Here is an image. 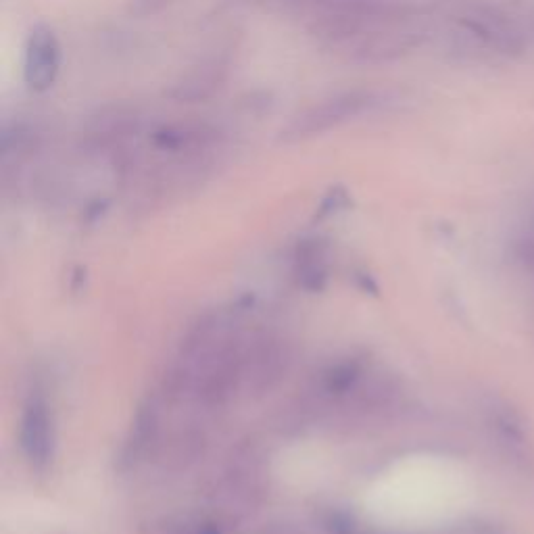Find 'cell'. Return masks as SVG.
<instances>
[{"label": "cell", "instance_id": "8992f818", "mask_svg": "<svg viewBox=\"0 0 534 534\" xmlns=\"http://www.w3.org/2000/svg\"><path fill=\"white\" fill-rule=\"evenodd\" d=\"M167 3H169V0H136L134 9H136V13H140V15H149V13L159 11V9L165 7Z\"/></svg>", "mask_w": 534, "mask_h": 534}, {"label": "cell", "instance_id": "5b68a950", "mask_svg": "<svg viewBox=\"0 0 534 534\" xmlns=\"http://www.w3.org/2000/svg\"><path fill=\"white\" fill-rule=\"evenodd\" d=\"M48 443L51 439H48L46 405L40 397H34L23 420V447L36 466H44L48 461Z\"/></svg>", "mask_w": 534, "mask_h": 534}, {"label": "cell", "instance_id": "277c9868", "mask_svg": "<svg viewBox=\"0 0 534 534\" xmlns=\"http://www.w3.org/2000/svg\"><path fill=\"white\" fill-rule=\"evenodd\" d=\"M226 71L228 67L220 59L205 61L186 71L169 94H172V99H176L178 103L205 101L220 90L222 82L226 80Z\"/></svg>", "mask_w": 534, "mask_h": 534}, {"label": "cell", "instance_id": "3957f363", "mask_svg": "<svg viewBox=\"0 0 534 534\" xmlns=\"http://www.w3.org/2000/svg\"><path fill=\"white\" fill-rule=\"evenodd\" d=\"M138 132V115L134 109L111 107L94 115L84 132V142L94 151H111L128 142Z\"/></svg>", "mask_w": 534, "mask_h": 534}, {"label": "cell", "instance_id": "6da1fadb", "mask_svg": "<svg viewBox=\"0 0 534 534\" xmlns=\"http://www.w3.org/2000/svg\"><path fill=\"white\" fill-rule=\"evenodd\" d=\"M386 94L374 88H355L338 92L322 103H315L295 115L282 130V142H303L343 128L351 121L376 113L386 105Z\"/></svg>", "mask_w": 534, "mask_h": 534}, {"label": "cell", "instance_id": "7a4b0ae2", "mask_svg": "<svg viewBox=\"0 0 534 534\" xmlns=\"http://www.w3.org/2000/svg\"><path fill=\"white\" fill-rule=\"evenodd\" d=\"M61 44L55 32L46 26H36L26 42L23 57V80L34 92H46L59 76Z\"/></svg>", "mask_w": 534, "mask_h": 534}]
</instances>
